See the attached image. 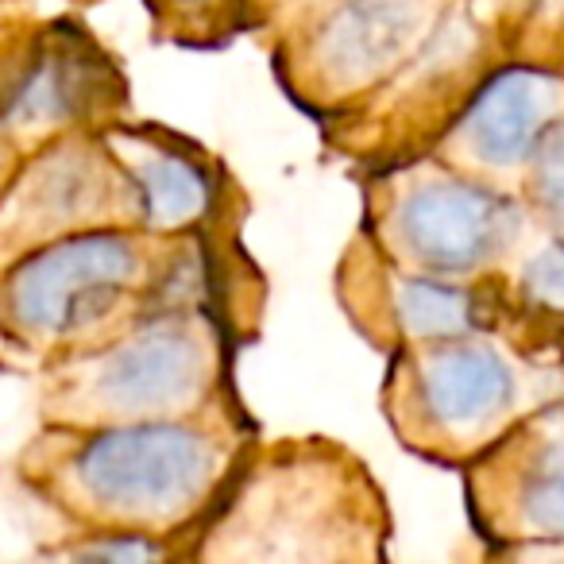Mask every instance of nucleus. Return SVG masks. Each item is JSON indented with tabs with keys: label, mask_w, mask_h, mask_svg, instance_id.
<instances>
[{
	"label": "nucleus",
	"mask_w": 564,
	"mask_h": 564,
	"mask_svg": "<svg viewBox=\"0 0 564 564\" xmlns=\"http://www.w3.org/2000/svg\"><path fill=\"white\" fill-rule=\"evenodd\" d=\"M564 120V78L545 66L491 70L464 101L460 117L433 143V159L471 178L525 182L541 140Z\"/></svg>",
	"instance_id": "nucleus-7"
},
{
	"label": "nucleus",
	"mask_w": 564,
	"mask_h": 564,
	"mask_svg": "<svg viewBox=\"0 0 564 564\" xmlns=\"http://www.w3.org/2000/svg\"><path fill=\"white\" fill-rule=\"evenodd\" d=\"M445 0H333L310 24L299 74L317 97H360L394 82L445 20Z\"/></svg>",
	"instance_id": "nucleus-6"
},
{
	"label": "nucleus",
	"mask_w": 564,
	"mask_h": 564,
	"mask_svg": "<svg viewBox=\"0 0 564 564\" xmlns=\"http://www.w3.org/2000/svg\"><path fill=\"white\" fill-rule=\"evenodd\" d=\"M530 213L507 186L448 163L402 171L379 213V243L406 271L476 279L525 248Z\"/></svg>",
	"instance_id": "nucleus-2"
},
{
	"label": "nucleus",
	"mask_w": 564,
	"mask_h": 564,
	"mask_svg": "<svg viewBox=\"0 0 564 564\" xmlns=\"http://www.w3.org/2000/svg\"><path fill=\"white\" fill-rule=\"evenodd\" d=\"M406 414L410 445H433V453H479L518 422L525 399L522 364L484 333L433 345H406Z\"/></svg>",
	"instance_id": "nucleus-4"
},
{
	"label": "nucleus",
	"mask_w": 564,
	"mask_h": 564,
	"mask_svg": "<svg viewBox=\"0 0 564 564\" xmlns=\"http://www.w3.org/2000/svg\"><path fill=\"white\" fill-rule=\"evenodd\" d=\"M522 186L530 194L533 213L549 228V236L564 240V120L541 140Z\"/></svg>",
	"instance_id": "nucleus-13"
},
{
	"label": "nucleus",
	"mask_w": 564,
	"mask_h": 564,
	"mask_svg": "<svg viewBox=\"0 0 564 564\" xmlns=\"http://www.w3.org/2000/svg\"><path fill=\"white\" fill-rule=\"evenodd\" d=\"M217 371L213 340L189 314H151L124 340L74 360L63 376L66 417L82 425L182 417Z\"/></svg>",
	"instance_id": "nucleus-3"
},
{
	"label": "nucleus",
	"mask_w": 564,
	"mask_h": 564,
	"mask_svg": "<svg viewBox=\"0 0 564 564\" xmlns=\"http://www.w3.org/2000/svg\"><path fill=\"white\" fill-rule=\"evenodd\" d=\"M225 476L220 441L178 417L97 425L63 464L78 514L112 530L163 533L205 507Z\"/></svg>",
	"instance_id": "nucleus-1"
},
{
	"label": "nucleus",
	"mask_w": 564,
	"mask_h": 564,
	"mask_svg": "<svg viewBox=\"0 0 564 564\" xmlns=\"http://www.w3.org/2000/svg\"><path fill=\"white\" fill-rule=\"evenodd\" d=\"M148 251L135 232L82 228L55 236L12 267L4 310L28 340H78L117 314L128 291H140Z\"/></svg>",
	"instance_id": "nucleus-5"
},
{
	"label": "nucleus",
	"mask_w": 564,
	"mask_h": 564,
	"mask_svg": "<svg viewBox=\"0 0 564 564\" xmlns=\"http://www.w3.org/2000/svg\"><path fill=\"white\" fill-rule=\"evenodd\" d=\"M243 9V0H151V12L166 32L182 40H202V35L225 32L228 17Z\"/></svg>",
	"instance_id": "nucleus-15"
},
{
	"label": "nucleus",
	"mask_w": 564,
	"mask_h": 564,
	"mask_svg": "<svg viewBox=\"0 0 564 564\" xmlns=\"http://www.w3.org/2000/svg\"><path fill=\"white\" fill-rule=\"evenodd\" d=\"M105 86H112V70L78 35H40L0 86V128L55 132L101 109Z\"/></svg>",
	"instance_id": "nucleus-8"
},
{
	"label": "nucleus",
	"mask_w": 564,
	"mask_h": 564,
	"mask_svg": "<svg viewBox=\"0 0 564 564\" xmlns=\"http://www.w3.org/2000/svg\"><path fill=\"white\" fill-rule=\"evenodd\" d=\"M406 345H433V340H456L471 333H487L484 291H471L460 279H441L422 271H391V317Z\"/></svg>",
	"instance_id": "nucleus-10"
},
{
	"label": "nucleus",
	"mask_w": 564,
	"mask_h": 564,
	"mask_svg": "<svg viewBox=\"0 0 564 564\" xmlns=\"http://www.w3.org/2000/svg\"><path fill=\"white\" fill-rule=\"evenodd\" d=\"M105 143L132 182L140 225L148 232H182L209 209L213 189L205 171L163 135L112 132Z\"/></svg>",
	"instance_id": "nucleus-9"
},
{
	"label": "nucleus",
	"mask_w": 564,
	"mask_h": 564,
	"mask_svg": "<svg viewBox=\"0 0 564 564\" xmlns=\"http://www.w3.org/2000/svg\"><path fill=\"white\" fill-rule=\"evenodd\" d=\"M274 4H286V9H329L333 0H274Z\"/></svg>",
	"instance_id": "nucleus-16"
},
{
	"label": "nucleus",
	"mask_w": 564,
	"mask_h": 564,
	"mask_svg": "<svg viewBox=\"0 0 564 564\" xmlns=\"http://www.w3.org/2000/svg\"><path fill=\"white\" fill-rule=\"evenodd\" d=\"M171 549L148 530H112L105 525L101 533H89L78 545H66V561H101V564H148L166 556Z\"/></svg>",
	"instance_id": "nucleus-14"
},
{
	"label": "nucleus",
	"mask_w": 564,
	"mask_h": 564,
	"mask_svg": "<svg viewBox=\"0 0 564 564\" xmlns=\"http://www.w3.org/2000/svg\"><path fill=\"white\" fill-rule=\"evenodd\" d=\"M510 487L502 491V525L530 541H564V468L561 464L525 460L507 471Z\"/></svg>",
	"instance_id": "nucleus-11"
},
{
	"label": "nucleus",
	"mask_w": 564,
	"mask_h": 564,
	"mask_svg": "<svg viewBox=\"0 0 564 564\" xmlns=\"http://www.w3.org/2000/svg\"><path fill=\"white\" fill-rule=\"evenodd\" d=\"M518 299L530 314L541 317H564V240L545 236L530 248H522L518 263Z\"/></svg>",
	"instance_id": "nucleus-12"
}]
</instances>
